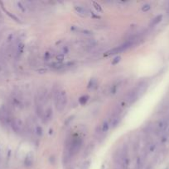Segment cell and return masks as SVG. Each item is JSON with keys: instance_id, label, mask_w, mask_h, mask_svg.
<instances>
[{"instance_id": "13", "label": "cell", "mask_w": 169, "mask_h": 169, "mask_svg": "<svg viewBox=\"0 0 169 169\" xmlns=\"http://www.w3.org/2000/svg\"><path fill=\"white\" fill-rule=\"evenodd\" d=\"M51 68H52L53 69H56V70H58V69H61L66 67L65 64H61V63H59V62H56V63H52V64H50Z\"/></svg>"}, {"instance_id": "25", "label": "cell", "mask_w": 169, "mask_h": 169, "mask_svg": "<svg viewBox=\"0 0 169 169\" xmlns=\"http://www.w3.org/2000/svg\"><path fill=\"white\" fill-rule=\"evenodd\" d=\"M117 89H118V85H113L111 88H110V93L111 94H115L116 92H117Z\"/></svg>"}, {"instance_id": "28", "label": "cell", "mask_w": 169, "mask_h": 169, "mask_svg": "<svg viewBox=\"0 0 169 169\" xmlns=\"http://www.w3.org/2000/svg\"><path fill=\"white\" fill-rule=\"evenodd\" d=\"M69 52V49L67 46H64L62 49H61V54L62 55H66V54H68Z\"/></svg>"}, {"instance_id": "14", "label": "cell", "mask_w": 169, "mask_h": 169, "mask_svg": "<svg viewBox=\"0 0 169 169\" xmlns=\"http://www.w3.org/2000/svg\"><path fill=\"white\" fill-rule=\"evenodd\" d=\"M110 124L107 120H104V122L102 123V125H101V131L102 133H107L110 130Z\"/></svg>"}, {"instance_id": "26", "label": "cell", "mask_w": 169, "mask_h": 169, "mask_svg": "<svg viewBox=\"0 0 169 169\" xmlns=\"http://www.w3.org/2000/svg\"><path fill=\"white\" fill-rule=\"evenodd\" d=\"M65 59V55H62V54H59V55L56 56V60H57V61L59 62V63H61L63 60H64Z\"/></svg>"}, {"instance_id": "24", "label": "cell", "mask_w": 169, "mask_h": 169, "mask_svg": "<svg viewBox=\"0 0 169 169\" xmlns=\"http://www.w3.org/2000/svg\"><path fill=\"white\" fill-rule=\"evenodd\" d=\"M156 149V144H150L148 147V151L149 152V153H152V152H153V151L155 150Z\"/></svg>"}, {"instance_id": "9", "label": "cell", "mask_w": 169, "mask_h": 169, "mask_svg": "<svg viewBox=\"0 0 169 169\" xmlns=\"http://www.w3.org/2000/svg\"><path fill=\"white\" fill-rule=\"evenodd\" d=\"M74 8L76 11V13H77L78 14H80V15H81V16H86L87 14L86 9L84 8L81 6H80V5H75Z\"/></svg>"}, {"instance_id": "22", "label": "cell", "mask_w": 169, "mask_h": 169, "mask_svg": "<svg viewBox=\"0 0 169 169\" xmlns=\"http://www.w3.org/2000/svg\"><path fill=\"white\" fill-rule=\"evenodd\" d=\"M151 9V5L150 4H144L142 7V11L143 13H147Z\"/></svg>"}, {"instance_id": "11", "label": "cell", "mask_w": 169, "mask_h": 169, "mask_svg": "<svg viewBox=\"0 0 169 169\" xmlns=\"http://www.w3.org/2000/svg\"><path fill=\"white\" fill-rule=\"evenodd\" d=\"M163 20V15H158V16H157L156 18L152 20V22L150 23V27H155L157 26L158 24H159L161 23V21Z\"/></svg>"}, {"instance_id": "6", "label": "cell", "mask_w": 169, "mask_h": 169, "mask_svg": "<svg viewBox=\"0 0 169 169\" xmlns=\"http://www.w3.org/2000/svg\"><path fill=\"white\" fill-rule=\"evenodd\" d=\"M169 126V119L164 118V119L160 120L159 121L156 125V132L157 134L163 133Z\"/></svg>"}, {"instance_id": "27", "label": "cell", "mask_w": 169, "mask_h": 169, "mask_svg": "<svg viewBox=\"0 0 169 169\" xmlns=\"http://www.w3.org/2000/svg\"><path fill=\"white\" fill-rule=\"evenodd\" d=\"M37 73L39 74H44V73H47V69H45V68H41V69H38L37 70Z\"/></svg>"}, {"instance_id": "8", "label": "cell", "mask_w": 169, "mask_h": 169, "mask_svg": "<svg viewBox=\"0 0 169 169\" xmlns=\"http://www.w3.org/2000/svg\"><path fill=\"white\" fill-rule=\"evenodd\" d=\"M33 162H34V156H33V154L32 152H29L25 159H24V165L27 167V168H30L32 167V164H33Z\"/></svg>"}, {"instance_id": "30", "label": "cell", "mask_w": 169, "mask_h": 169, "mask_svg": "<svg viewBox=\"0 0 169 169\" xmlns=\"http://www.w3.org/2000/svg\"><path fill=\"white\" fill-rule=\"evenodd\" d=\"M50 58H51L50 52H46V53H45V55H44V60H50Z\"/></svg>"}, {"instance_id": "5", "label": "cell", "mask_w": 169, "mask_h": 169, "mask_svg": "<svg viewBox=\"0 0 169 169\" xmlns=\"http://www.w3.org/2000/svg\"><path fill=\"white\" fill-rule=\"evenodd\" d=\"M10 125L13 129L14 132L18 134H20L23 132V130H24V124H23V120L19 118H14L12 120Z\"/></svg>"}, {"instance_id": "12", "label": "cell", "mask_w": 169, "mask_h": 169, "mask_svg": "<svg viewBox=\"0 0 169 169\" xmlns=\"http://www.w3.org/2000/svg\"><path fill=\"white\" fill-rule=\"evenodd\" d=\"M0 4L2 5V8H4V10L5 12L7 13V15H8V16H9L11 18L13 19V20H14L15 22H17V23H22V22L20 21V19H19V18H18V17L16 16V15H14V14L11 13H9V12H7V11H6V9H5L4 8V5H3V3H1V2H0Z\"/></svg>"}, {"instance_id": "32", "label": "cell", "mask_w": 169, "mask_h": 169, "mask_svg": "<svg viewBox=\"0 0 169 169\" xmlns=\"http://www.w3.org/2000/svg\"><path fill=\"white\" fill-rule=\"evenodd\" d=\"M168 13L169 14V6H168Z\"/></svg>"}, {"instance_id": "17", "label": "cell", "mask_w": 169, "mask_h": 169, "mask_svg": "<svg viewBox=\"0 0 169 169\" xmlns=\"http://www.w3.org/2000/svg\"><path fill=\"white\" fill-rule=\"evenodd\" d=\"M97 86V80H96V78H91L89 82H88V86L87 87L89 88V89H92V88H95V87Z\"/></svg>"}, {"instance_id": "7", "label": "cell", "mask_w": 169, "mask_h": 169, "mask_svg": "<svg viewBox=\"0 0 169 169\" xmlns=\"http://www.w3.org/2000/svg\"><path fill=\"white\" fill-rule=\"evenodd\" d=\"M52 115H53L52 109H51V107H48V108L44 111V114L42 115V121H43V123L49 122L51 120V118H52Z\"/></svg>"}, {"instance_id": "21", "label": "cell", "mask_w": 169, "mask_h": 169, "mask_svg": "<svg viewBox=\"0 0 169 169\" xmlns=\"http://www.w3.org/2000/svg\"><path fill=\"white\" fill-rule=\"evenodd\" d=\"M120 60H121V56L118 55V56L114 57V60H112V62H111V64H112V65H116L120 62Z\"/></svg>"}, {"instance_id": "16", "label": "cell", "mask_w": 169, "mask_h": 169, "mask_svg": "<svg viewBox=\"0 0 169 169\" xmlns=\"http://www.w3.org/2000/svg\"><path fill=\"white\" fill-rule=\"evenodd\" d=\"M90 99V96H88V95H84V96H81L80 98H79V103L81 104V105H86L87 103V101H89Z\"/></svg>"}, {"instance_id": "2", "label": "cell", "mask_w": 169, "mask_h": 169, "mask_svg": "<svg viewBox=\"0 0 169 169\" xmlns=\"http://www.w3.org/2000/svg\"><path fill=\"white\" fill-rule=\"evenodd\" d=\"M136 43V39L134 37L130 38L129 40L126 41L123 44H122L121 46H117V47H114L111 50H108L106 53L105 54V56H108V55H118L119 53H122L123 51H126L128 50L129 48H131L134 44Z\"/></svg>"}, {"instance_id": "20", "label": "cell", "mask_w": 169, "mask_h": 169, "mask_svg": "<svg viewBox=\"0 0 169 169\" xmlns=\"http://www.w3.org/2000/svg\"><path fill=\"white\" fill-rule=\"evenodd\" d=\"M92 4H93V6H94V8H95V9L97 11V12H99V13H101L103 10H102V8H101V6L100 4H98L97 2H92Z\"/></svg>"}, {"instance_id": "3", "label": "cell", "mask_w": 169, "mask_h": 169, "mask_svg": "<svg viewBox=\"0 0 169 169\" xmlns=\"http://www.w3.org/2000/svg\"><path fill=\"white\" fill-rule=\"evenodd\" d=\"M83 139L81 138L75 137L71 140L69 145H67V147H68V152H67V154L70 155L71 158L73 157L74 155H76V154H77L78 152L80 151V149H81Z\"/></svg>"}, {"instance_id": "15", "label": "cell", "mask_w": 169, "mask_h": 169, "mask_svg": "<svg viewBox=\"0 0 169 169\" xmlns=\"http://www.w3.org/2000/svg\"><path fill=\"white\" fill-rule=\"evenodd\" d=\"M34 132L36 134L37 137H41L43 135V129L40 125H37L35 127V130H34Z\"/></svg>"}, {"instance_id": "1", "label": "cell", "mask_w": 169, "mask_h": 169, "mask_svg": "<svg viewBox=\"0 0 169 169\" xmlns=\"http://www.w3.org/2000/svg\"><path fill=\"white\" fill-rule=\"evenodd\" d=\"M53 96H54V103L56 109L59 112L64 111L66 106L67 104V94L65 90H61L57 88L53 89Z\"/></svg>"}, {"instance_id": "10", "label": "cell", "mask_w": 169, "mask_h": 169, "mask_svg": "<svg viewBox=\"0 0 169 169\" xmlns=\"http://www.w3.org/2000/svg\"><path fill=\"white\" fill-rule=\"evenodd\" d=\"M121 121V117L120 116H114V118L112 119L111 120V123H110V125H111V128H116L118 125L120 123Z\"/></svg>"}, {"instance_id": "23", "label": "cell", "mask_w": 169, "mask_h": 169, "mask_svg": "<svg viewBox=\"0 0 169 169\" xmlns=\"http://www.w3.org/2000/svg\"><path fill=\"white\" fill-rule=\"evenodd\" d=\"M17 4H18V7H19V9L21 10L23 13H25V12H26V8H25V6H24L21 2H18Z\"/></svg>"}, {"instance_id": "31", "label": "cell", "mask_w": 169, "mask_h": 169, "mask_svg": "<svg viewBox=\"0 0 169 169\" xmlns=\"http://www.w3.org/2000/svg\"><path fill=\"white\" fill-rule=\"evenodd\" d=\"M49 134H52V130H50V132H49Z\"/></svg>"}, {"instance_id": "19", "label": "cell", "mask_w": 169, "mask_h": 169, "mask_svg": "<svg viewBox=\"0 0 169 169\" xmlns=\"http://www.w3.org/2000/svg\"><path fill=\"white\" fill-rule=\"evenodd\" d=\"M23 48H24V44H23V43L19 44L18 49H17V53H16L17 56H19V55H22V53H23Z\"/></svg>"}, {"instance_id": "4", "label": "cell", "mask_w": 169, "mask_h": 169, "mask_svg": "<svg viewBox=\"0 0 169 169\" xmlns=\"http://www.w3.org/2000/svg\"><path fill=\"white\" fill-rule=\"evenodd\" d=\"M130 163V159L128 157V148L124 146L123 150L120 154V168L121 169H128Z\"/></svg>"}, {"instance_id": "18", "label": "cell", "mask_w": 169, "mask_h": 169, "mask_svg": "<svg viewBox=\"0 0 169 169\" xmlns=\"http://www.w3.org/2000/svg\"><path fill=\"white\" fill-rule=\"evenodd\" d=\"M143 160L142 158L138 157L137 160H136V169H143Z\"/></svg>"}, {"instance_id": "29", "label": "cell", "mask_w": 169, "mask_h": 169, "mask_svg": "<svg viewBox=\"0 0 169 169\" xmlns=\"http://www.w3.org/2000/svg\"><path fill=\"white\" fill-rule=\"evenodd\" d=\"M81 32H82L84 35L86 36H91L92 34V32H91L90 30H87V29H85V30H81Z\"/></svg>"}]
</instances>
